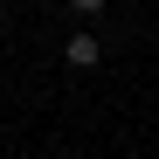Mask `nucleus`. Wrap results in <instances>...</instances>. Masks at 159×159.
Returning a JSON list of instances; mask_svg holds the SVG:
<instances>
[{"instance_id":"obj_3","label":"nucleus","mask_w":159,"mask_h":159,"mask_svg":"<svg viewBox=\"0 0 159 159\" xmlns=\"http://www.w3.org/2000/svg\"><path fill=\"white\" fill-rule=\"evenodd\" d=\"M0 21H7V0H0Z\"/></svg>"},{"instance_id":"obj_1","label":"nucleus","mask_w":159,"mask_h":159,"mask_svg":"<svg viewBox=\"0 0 159 159\" xmlns=\"http://www.w3.org/2000/svg\"><path fill=\"white\" fill-rule=\"evenodd\" d=\"M62 56H69V62H76V69H97V62H104V42H97V35H90V28H76V35H69V42H62Z\"/></svg>"},{"instance_id":"obj_2","label":"nucleus","mask_w":159,"mask_h":159,"mask_svg":"<svg viewBox=\"0 0 159 159\" xmlns=\"http://www.w3.org/2000/svg\"><path fill=\"white\" fill-rule=\"evenodd\" d=\"M69 7H76V14H104L111 0H69Z\"/></svg>"}]
</instances>
